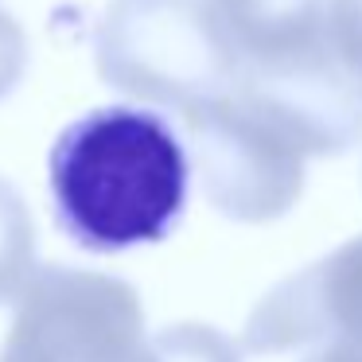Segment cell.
<instances>
[{
	"label": "cell",
	"instance_id": "obj_1",
	"mask_svg": "<svg viewBox=\"0 0 362 362\" xmlns=\"http://www.w3.org/2000/svg\"><path fill=\"white\" fill-rule=\"evenodd\" d=\"M47 172L59 230L90 253L164 242L187 206V152L152 110L110 105L71 121Z\"/></svg>",
	"mask_w": 362,
	"mask_h": 362
},
{
	"label": "cell",
	"instance_id": "obj_2",
	"mask_svg": "<svg viewBox=\"0 0 362 362\" xmlns=\"http://www.w3.org/2000/svg\"><path fill=\"white\" fill-rule=\"evenodd\" d=\"M105 86L191 113L242 78V59L214 0H113L94 32Z\"/></svg>",
	"mask_w": 362,
	"mask_h": 362
},
{
	"label": "cell",
	"instance_id": "obj_3",
	"mask_svg": "<svg viewBox=\"0 0 362 362\" xmlns=\"http://www.w3.org/2000/svg\"><path fill=\"white\" fill-rule=\"evenodd\" d=\"M0 362H164L133 284L47 265L16 296Z\"/></svg>",
	"mask_w": 362,
	"mask_h": 362
},
{
	"label": "cell",
	"instance_id": "obj_4",
	"mask_svg": "<svg viewBox=\"0 0 362 362\" xmlns=\"http://www.w3.org/2000/svg\"><path fill=\"white\" fill-rule=\"evenodd\" d=\"M203 195L234 222H273L304 191V156L230 90L183 113Z\"/></svg>",
	"mask_w": 362,
	"mask_h": 362
},
{
	"label": "cell",
	"instance_id": "obj_5",
	"mask_svg": "<svg viewBox=\"0 0 362 362\" xmlns=\"http://www.w3.org/2000/svg\"><path fill=\"white\" fill-rule=\"evenodd\" d=\"M234 94L250 102L304 160L343 156L362 141V74L331 40L276 63L245 66Z\"/></svg>",
	"mask_w": 362,
	"mask_h": 362
},
{
	"label": "cell",
	"instance_id": "obj_6",
	"mask_svg": "<svg viewBox=\"0 0 362 362\" xmlns=\"http://www.w3.org/2000/svg\"><path fill=\"white\" fill-rule=\"evenodd\" d=\"M242 343L250 354L323 343L362 346V234L276 284L253 308Z\"/></svg>",
	"mask_w": 362,
	"mask_h": 362
},
{
	"label": "cell",
	"instance_id": "obj_7",
	"mask_svg": "<svg viewBox=\"0 0 362 362\" xmlns=\"http://www.w3.org/2000/svg\"><path fill=\"white\" fill-rule=\"evenodd\" d=\"M214 8L238 47L242 71L300 55L331 40V0H214Z\"/></svg>",
	"mask_w": 362,
	"mask_h": 362
},
{
	"label": "cell",
	"instance_id": "obj_8",
	"mask_svg": "<svg viewBox=\"0 0 362 362\" xmlns=\"http://www.w3.org/2000/svg\"><path fill=\"white\" fill-rule=\"evenodd\" d=\"M35 261V222L8 180H0V304L24 292Z\"/></svg>",
	"mask_w": 362,
	"mask_h": 362
},
{
	"label": "cell",
	"instance_id": "obj_9",
	"mask_svg": "<svg viewBox=\"0 0 362 362\" xmlns=\"http://www.w3.org/2000/svg\"><path fill=\"white\" fill-rule=\"evenodd\" d=\"M156 346L164 362H242L238 346L203 323H175L156 331Z\"/></svg>",
	"mask_w": 362,
	"mask_h": 362
},
{
	"label": "cell",
	"instance_id": "obj_10",
	"mask_svg": "<svg viewBox=\"0 0 362 362\" xmlns=\"http://www.w3.org/2000/svg\"><path fill=\"white\" fill-rule=\"evenodd\" d=\"M327 32L335 51L362 74V0H331Z\"/></svg>",
	"mask_w": 362,
	"mask_h": 362
},
{
	"label": "cell",
	"instance_id": "obj_11",
	"mask_svg": "<svg viewBox=\"0 0 362 362\" xmlns=\"http://www.w3.org/2000/svg\"><path fill=\"white\" fill-rule=\"evenodd\" d=\"M28 71V35L8 12L0 8V102L20 86Z\"/></svg>",
	"mask_w": 362,
	"mask_h": 362
},
{
	"label": "cell",
	"instance_id": "obj_12",
	"mask_svg": "<svg viewBox=\"0 0 362 362\" xmlns=\"http://www.w3.org/2000/svg\"><path fill=\"white\" fill-rule=\"evenodd\" d=\"M304 362H362V346L358 343H323Z\"/></svg>",
	"mask_w": 362,
	"mask_h": 362
}]
</instances>
